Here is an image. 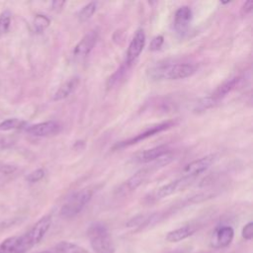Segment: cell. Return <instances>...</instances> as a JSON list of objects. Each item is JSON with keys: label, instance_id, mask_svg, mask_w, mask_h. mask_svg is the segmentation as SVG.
I'll use <instances>...</instances> for the list:
<instances>
[{"label": "cell", "instance_id": "obj_1", "mask_svg": "<svg viewBox=\"0 0 253 253\" xmlns=\"http://www.w3.org/2000/svg\"><path fill=\"white\" fill-rule=\"evenodd\" d=\"M196 66L190 63H170L154 66L148 70V75L154 80H178L192 76Z\"/></svg>", "mask_w": 253, "mask_h": 253}, {"label": "cell", "instance_id": "obj_2", "mask_svg": "<svg viewBox=\"0 0 253 253\" xmlns=\"http://www.w3.org/2000/svg\"><path fill=\"white\" fill-rule=\"evenodd\" d=\"M51 225L50 215L40 218L25 234L18 236L17 253H26L42 241Z\"/></svg>", "mask_w": 253, "mask_h": 253}, {"label": "cell", "instance_id": "obj_3", "mask_svg": "<svg viewBox=\"0 0 253 253\" xmlns=\"http://www.w3.org/2000/svg\"><path fill=\"white\" fill-rule=\"evenodd\" d=\"M87 235L95 253H115L116 247L111 233L102 222L92 223L87 230Z\"/></svg>", "mask_w": 253, "mask_h": 253}, {"label": "cell", "instance_id": "obj_4", "mask_svg": "<svg viewBox=\"0 0 253 253\" xmlns=\"http://www.w3.org/2000/svg\"><path fill=\"white\" fill-rule=\"evenodd\" d=\"M92 195L93 191L90 188H85L76 192L62 206L60 210V214L66 218L77 215L90 202Z\"/></svg>", "mask_w": 253, "mask_h": 253}, {"label": "cell", "instance_id": "obj_5", "mask_svg": "<svg viewBox=\"0 0 253 253\" xmlns=\"http://www.w3.org/2000/svg\"><path fill=\"white\" fill-rule=\"evenodd\" d=\"M175 125V122L173 121H167V122H163V123H160V124H156L154 126H151L147 128H145L143 131L137 133L135 136L133 137H130L128 139H126V140H123V141H120L118 142L116 145H115V148H124V147H126V146H130L132 144H135L141 140H144L150 136H153L163 130H166L168 128H170L171 126H173Z\"/></svg>", "mask_w": 253, "mask_h": 253}, {"label": "cell", "instance_id": "obj_6", "mask_svg": "<svg viewBox=\"0 0 253 253\" xmlns=\"http://www.w3.org/2000/svg\"><path fill=\"white\" fill-rule=\"evenodd\" d=\"M234 237V230L229 225H222L214 229L211 236L210 244L214 249L227 247Z\"/></svg>", "mask_w": 253, "mask_h": 253}, {"label": "cell", "instance_id": "obj_7", "mask_svg": "<svg viewBox=\"0 0 253 253\" xmlns=\"http://www.w3.org/2000/svg\"><path fill=\"white\" fill-rule=\"evenodd\" d=\"M215 160L214 154H210L204 157H201L197 160H194L187 164L183 169V174L186 177L195 179L198 175L205 172Z\"/></svg>", "mask_w": 253, "mask_h": 253}, {"label": "cell", "instance_id": "obj_8", "mask_svg": "<svg viewBox=\"0 0 253 253\" xmlns=\"http://www.w3.org/2000/svg\"><path fill=\"white\" fill-rule=\"evenodd\" d=\"M144 44H145L144 31L142 29H138L134 33V35L128 44L127 51H126V64L130 65L139 56V54L141 53V51L144 47Z\"/></svg>", "mask_w": 253, "mask_h": 253}, {"label": "cell", "instance_id": "obj_9", "mask_svg": "<svg viewBox=\"0 0 253 253\" xmlns=\"http://www.w3.org/2000/svg\"><path fill=\"white\" fill-rule=\"evenodd\" d=\"M61 129V126L55 121H47L32 125L27 127V132L35 136H50L57 134Z\"/></svg>", "mask_w": 253, "mask_h": 253}, {"label": "cell", "instance_id": "obj_10", "mask_svg": "<svg viewBox=\"0 0 253 253\" xmlns=\"http://www.w3.org/2000/svg\"><path fill=\"white\" fill-rule=\"evenodd\" d=\"M97 40H98L97 31L92 30L89 33H87L74 47V50H73L74 56L79 59L86 57L95 46Z\"/></svg>", "mask_w": 253, "mask_h": 253}, {"label": "cell", "instance_id": "obj_11", "mask_svg": "<svg viewBox=\"0 0 253 253\" xmlns=\"http://www.w3.org/2000/svg\"><path fill=\"white\" fill-rule=\"evenodd\" d=\"M193 180H194L193 178L183 176L182 178L176 179V180L162 186L156 192V199H163L165 197L171 196V195L185 189L187 186H189L191 184V182Z\"/></svg>", "mask_w": 253, "mask_h": 253}, {"label": "cell", "instance_id": "obj_12", "mask_svg": "<svg viewBox=\"0 0 253 253\" xmlns=\"http://www.w3.org/2000/svg\"><path fill=\"white\" fill-rule=\"evenodd\" d=\"M192 10L188 6L180 7L174 16V29L177 33L183 34L189 27L192 20Z\"/></svg>", "mask_w": 253, "mask_h": 253}, {"label": "cell", "instance_id": "obj_13", "mask_svg": "<svg viewBox=\"0 0 253 253\" xmlns=\"http://www.w3.org/2000/svg\"><path fill=\"white\" fill-rule=\"evenodd\" d=\"M168 147L166 145H158L137 153L134 156V161L137 163H149L153 162L162 155L168 153Z\"/></svg>", "mask_w": 253, "mask_h": 253}, {"label": "cell", "instance_id": "obj_14", "mask_svg": "<svg viewBox=\"0 0 253 253\" xmlns=\"http://www.w3.org/2000/svg\"><path fill=\"white\" fill-rule=\"evenodd\" d=\"M240 78L239 77H232L225 82H223L221 85H219L215 91L209 96V99L212 103V105H215L220 99L225 97L229 92H231L238 84Z\"/></svg>", "mask_w": 253, "mask_h": 253}, {"label": "cell", "instance_id": "obj_15", "mask_svg": "<svg viewBox=\"0 0 253 253\" xmlns=\"http://www.w3.org/2000/svg\"><path fill=\"white\" fill-rule=\"evenodd\" d=\"M197 231V225L195 224H186L183 225L179 228H176L174 230L169 231L166 234V241L174 243V242H179L182 241L190 236H192L195 232Z\"/></svg>", "mask_w": 253, "mask_h": 253}, {"label": "cell", "instance_id": "obj_16", "mask_svg": "<svg viewBox=\"0 0 253 253\" xmlns=\"http://www.w3.org/2000/svg\"><path fill=\"white\" fill-rule=\"evenodd\" d=\"M79 83H80V78L78 76H73V77L69 78L54 93L53 100L54 101H60L62 99L67 98L68 96H70L76 90V88L78 87Z\"/></svg>", "mask_w": 253, "mask_h": 253}, {"label": "cell", "instance_id": "obj_17", "mask_svg": "<svg viewBox=\"0 0 253 253\" xmlns=\"http://www.w3.org/2000/svg\"><path fill=\"white\" fill-rule=\"evenodd\" d=\"M151 173V170L149 169V167L146 168H142L140 170H138L136 173H134L126 182V187L127 188V190L132 191L135 190L136 188H138L148 177V175Z\"/></svg>", "mask_w": 253, "mask_h": 253}, {"label": "cell", "instance_id": "obj_18", "mask_svg": "<svg viewBox=\"0 0 253 253\" xmlns=\"http://www.w3.org/2000/svg\"><path fill=\"white\" fill-rule=\"evenodd\" d=\"M53 253H89V251L73 242L61 241L55 245Z\"/></svg>", "mask_w": 253, "mask_h": 253}, {"label": "cell", "instance_id": "obj_19", "mask_svg": "<svg viewBox=\"0 0 253 253\" xmlns=\"http://www.w3.org/2000/svg\"><path fill=\"white\" fill-rule=\"evenodd\" d=\"M18 236H11L6 238L0 244V253H17Z\"/></svg>", "mask_w": 253, "mask_h": 253}, {"label": "cell", "instance_id": "obj_20", "mask_svg": "<svg viewBox=\"0 0 253 253\" xmlns=\"http://www.w3.org/2000/svg\"><path fill=\"white\" fill-rule=\"evenodd\" d=\"M96 8H97V3L95 2H90L89 4L85 5L78 13V20L80 22H85L89 20L95 13Z\"/></svg>", "mask_w": 253, "mask_h": 253}, {"label": "cell", "instance_id": "obj_21", "mask_svg": "<svg viewBox=\"0 0 253 253\" xmlns=\"http://www.w3.org/2000/svg\"><path fill=\"white\" fill-rule=\"evenodd\" d=\"M50 24V20L42 14H39L34 19V29L37 33L43 32Z\"/></svg>", "mask_w": 253, "mask_h": 253}, {"label": "cell", "instance_id": "obj_22", "mask_svg": "<svg viewBox=\"0 0 253 253\" xmlns=\"http://www.w3.org/2000/svg\"><path fill=\"white\" fill-rule=\"evenodd\" d=\"M23 125V122H21L18 119H8L2 123H0V130H11L18 127H21Z\"/></svg>", "mask_w": 253, "mask_h": 253}, {"label": "cell", "instance_id": "obj_23", "mask_svg": "<svg viewBox=\"0 0 253 253\" xmlns=\"http://www.w3.org/2000/svg\"><path fill=\"white\" fill-rule=\"evenodd\" d=\"M11 23V13L5 10L0 15V34H4L8 31Z\"/></svg>", "mask_w": 253, "mask_h": 253}, {"label": "cell", "instance_id": "obj_24", "mask_svg": "<svg viewBox=\"0 0 253 253\" xmlns=\"http://www.w3.org/2000/svg\"><path fill=\"white\" fill-rule=\"evenodd\" d=\"M43 176H44V171H43V169L40 168V169H36V170H34L33 172H31V173L26 177V179H27V181L30 182V183H36V182L42 180V179L43 178Z\"/></svg>", "mask_w": 253, "mask_h": 253}, {"label": "cell", "instance_id": "obj_25", "mask_svg": "<svg viewBox=\"0 0 253 253\" xmlns=\"http://www.w3.org/2000/svg\"><path fill=\"white\" fill-rule=\"evenodd\" d=\"M164 42V38L162 36H156L151 40V42L149 44V49L151 51H156L158 49H160V47L162 46Z\"/></svg>", "mask_w": 253, "mask_h": 253}, {"label": "cell", "instance_id": "obj_26", "mask_svg": "<svg viewBox=\"0 0 253 253\" xmlns=\"http://www.w3.org/2000/svg\"><path fill=\"white\" fill-rule=\"evenodd\" d=\"M242 237L246 240H251L253 238V222H248L242 228Z\"/></svg>", "mask_w": 253, "mask_h": 253}, {"label": "cell", "instance_id": "obj_27", "mask_svg": "<svg viewBox=\"0 0 253 253\" xmlns=\"http://www.w3.org/2000/svg\"><path fill=\"white\" fill-rule=\"evenodd\" d=\"M16 166L11 164H2L0 165V172L3 174H11L16 171Z\"/></svg>", "mask_w": 253, "mask_h": 253}, {"label": "cell", "instance_id": "obj_28", "mask_svg": "<svg viewBox=\"0 0 253 253\" xmlns=\"http://www.w3.org/2000/svg\"><path fill=\"white\" fill-rule=\"evenodd\" d=\"M252 9H253V1H246L241 8V14L247 15V14L251 13Z\"/></svg>", "mask_w": 253, "mask_h": 253}, {"label": "cell", "instance_id": "obj_29", "mask_svg": "<svg viewBox=\"0 0 253 253\" xmlns=\"http://www.w3.org/2000/svg\"><path fill=\"white\" fill-rule=\"evenodd\" d=\"M64 3H65L64 1H53V2L51 3V8H52L53 11L59 12V11L63 8Z\"/></svg>", "mask_w": 253, "mask_h": 253}, {"label": "cell", "instance_id": "obj_30", "mask_svg": "<svg viewBox=\"0 0 253 253\" xmlns=\"http://www.w3.org/2000/svg\"><path fill=\"white\" fill-rule=\"evenodd\" d=\"M38 253H50L49 251H42V252H38Z\"/></svg>", "mask_w": 253, "mask_h": 253}]
</instances>
